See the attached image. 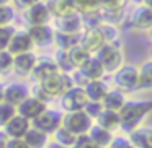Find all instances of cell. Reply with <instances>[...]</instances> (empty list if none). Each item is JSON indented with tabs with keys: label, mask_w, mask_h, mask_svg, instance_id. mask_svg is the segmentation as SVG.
Returning <instances> with one entry per match:
<instances>
[{
	"label": "cell",
	"mask_w": 152,
	"mask_h": 148,
	"mask_svg": "<svg viewBox=\"0 0 152 148\" xmlns=\"http://www.w3.org/2000/svg\"><path fill=\"white\" fill-rule=\"evenodd\" d=\"M61 125H62V112L53 111V109H46L36 119L31 121V127L44 132L46 135H53Z\"/></svg>",
	"instance_id": "7"
},
{
	"label": "cell",
	"mask_w": 152,
	"mask_h": 148,
	"mask_svg": "<svg viewBox=\"0 0 152 148\" xmlns=\"http://www.w3.org/2000/svg\"><path fill=\"white\" fill-rule=\"evenodd\" d=\"M33 41H31L30 34L25 31H15L13 36L10 39V44L7 47V52L12 56H20V54H26V52H33Z\"/></svg>",
	"instance_id": "11"
},
{
	"label": "cell",
	"mask_w": 152,
	"mask_h": 148,
	"mask_svg": "<svg viewBox=\"0 0 152 148\" xmlns=\"http://www.w3.org/2000/svg\"><path fill=\"white\" fill-rule=\"evenodd\" d=\"M79 44L85 51H88L92 56H95L105 46V41H103V36L98 28H85L79 36Z\"/></svg>",
	"instance_id": "10"
},
{
	"label": "cell",
	"mask_w": 152,
	"mask_h": 148,
	"mask_svg": "<svg viewBox=\"0 0 152 148\" xmlns=\"http://www.w3.org/2000/svg\"><path fill=\"white\" fill-rule=\"evenodd\" d=\"M13 72V56L8 54L7 51L0 52V75H8Z\"/></svg>",
	"instance_id": "33"
},
{
	"label": "cell",
	"mask_w": 152,
	"mask_h": 148,
	"mask_svg": "<svg viewBox=\"0 0 152 148\" xmlns=\"http://www.w3.org/2000/svg\"><path fill=\"white\" fill-rule=\"evenodd\" d=\"M15 114H17V108L7 104V103H0V129H4Z\"/></svg>",
	"instance_id": "34"
},
{
	"label": "cell",
	"mask_w": 152,
	"mask_h": 148,
	"mask_svg": "<svg viewBox=\"0 0 152 148\" xmlns=\"http://www.w3.org/2000/svg\"><path fill=\"white\" fill-rule=\"evenodd\" d=\"M147 34H149V38H151V41H152V28L149 30V33H147Z\"/></svg>",
	"instance_id": "49"
},
{
	"label": "cell",
	"mask_w": 152,
	"mask_h": 148,
	"mask_svg": "<svg viewBox=\"0 0 152 148\" xmlns=\"http://www.w3.org/2000/svg\"><path fill=\"white\" fill-rule=\"evenodd\" d=\"M85 95L88 98V101L92 103H102L103 98L106 96V93L111 90V86L105 82V80H93V82H88L85 86Z\"/></svg>",
	"instance_id": "20"
},
{
	"label": "cell",
	"mask_w": 152,
	"mask_h": 148,
	"mask_svg": "<svg viewBox=\"0 0 152 148\" xmlns=\"http://www.w3.org/2000/svg\"><path fill=\"white\" fill-rule=\"evenodd\" d=\"M38 57L33 52H26V54H20V56L13 57V72L18 73L21 77L31 75L34 69V64H36Z\"/></svg>",
	"instance_id": "22"
},
{
	"label": "cell",
	"mask_w": 152,
	"mask_h": 148,
	"mask_svg": "<svg viewBox=\"0 0 152 148\" xmlns=\"http://www.w3.org/2000/svg\"><path fill=\"white\" fill-rule=\"evenodd\" d=\"M7 142H8V137L5 135L4 130H0V148H5V147H7Z\"/></svg>",
	"instance_id": "42"
},
{
	"label": "cell",
	"mask_w": 152,
	"mask_h": 148,
	"mask_svg": "<svg viewBox=\"0 0 152 148\" xmlns=\"http://www.w3.org/2000/svg\"><path fill=\"white\" fill-rule=\"evenodd\" d=\"M98 30L103 36V41L105 44H110V46H119L123 47V43H121V30L119 26L116 25H111V23H100L98 25Z\"/></svg>",
	"instance_id": "26"
},
{
	"label": "cell",
	"mask_w": 152,
	"mask_h": 148,
	"mask_svg": "<svg viewBox=\"0 0 152 148\" xmlns=\"http://www.w3.org/2000/svg\"><path fill=\"white\" fill-rule=\"evenodd\" d=\"M59 72L54 59H49V57H44V59H38L36 64H34V69L31 72V77L36 80L38 83H41L43 80H46L48 77L54 75V73Z\"/></svg>",
	"instance_id": "17"
},
{
	"label": "cell",
	"mask_w": 152,
	"mask_h": 148,
	"mask_svg": "<svg viewBox=\"0 0 152 148\" xmlns=\"http://www.w3.org/2000/svg\"><path fill=\"white\" fill-rule=\"evenodd\" d=\"M128 21L134 31L149 33V30L152 28V10L142 4L134 5L131 13L128 15Z\"/></svg>",
	"instance_id": "8"
},
{
	"label": "cell",
	"mask_w": 152,
	"mask_h": 148,
	"mask_svg": "<svg viewBox=\"0 0 152 148\" xmlns=\"http://www.w3.org/2000/svg\"><path fill=\"white\" fill-rule=\"evenodd\" d=\"M38 85L44 90V93H46L49 98H56V96L61 98V96L66 95V93L74 86V82H72L69 73L57 72V73H54V75L48 77L46 80H43V82L38 83Z\"/></svg>",
	"instance_id": "5"
},
{
	"label": "cell",
	"mask_w": 152,
	"mask_h": 148,
	"mask_svg": "<svg viewBox=\"0 0 152 148\" xmlns=\"http://www.w3.org/2000/svg\"><path fill=\"white\" fill-rule=\"evenodd\" d=\"M87 104H88V98L82 86H72L66 95L61 96V108L64 112L83 111Z\"/></svg>",
	"instance_id": "6"
},
{
	"label": "cell",
	"mask_w": 152,
	"mask_h": 148,
	"mask_svg": "<svg viewBox=\"0 0 152 148\" xmlns=\"http://www.w3.org/2000/svg\"><path fill=\"white\" fill-rule=\"evenodd\" d=\"M93 122H95L96 125H100L102 129H105V130L111 132V134L119 132V116H118V112L103 109V111L100 112V116Z\"/></svg>",
	"instance_id": "25"
},
{
	"label": "cell",
	"mask_w": 152,
	"mask_h": 148,
	"mask_svg": "<svg viewBox=\"0 0 152 148\" xmlns=\"http://www.w3.org/2000/svg\"><path fill=\"white\" fill-rule=\"evenodd\" d=\"M15 20V8L12 5H2L0 7V28L10 26Z\"/></svg>",
	"instance_id": "32"
},
{
	"label": "cell",
	"mask_w": 152,
	"mask_h": 148,
	"mask_svg": "<svg viewBox=\"0 0 152 148\" xmlns=\"http://www.w3.org/2000/svg\"><path fill=\"white\" fill-rule=\"evenodd\" d=\"M152 114V101L149 99H128L123 109L118 112L119 116V132L129 135L136 129L142 127Z\"/></svg>",
	"instance_id": "1"
},
{
	"label": "cell",
	"mask_w": 152,
	"mask_h": 148,
	"mask_svg": "<svg viewBox=\"0 0 152 148\" xmlns=\"http://www.w3.org/2000/svg\"><path fill=\"white\" fill-rule=\"evenodd\" d=\"M46 109H48L46 108V103L39 101L38 98H34V96L30 95L20 106H17V114L31 122L33 119H36L41 112L46 111Z\"/></svg>",
	"instance_id": "13"
},
{
	"label": "cell",
	"mask_w": 152,
	"mask_h": 148,
	"mask_svg": "<svg viewBox=\"0 0 152 148\" xmlns=\"http://www.w3.org/2000/svg\"><path fill=\"white\" fill-rule=\"evenodd\" d=\"M95 124L93 119H90L85 114V111H77V112H64L62 114V127L69 130L75 137H83L88 134L92 125Z\"/></svg>",
	"instance_id": "4"
},
{
	"label": "cell",
	"mask_w": 152,
	"mask_h": 148,
	"mask_svg": "<svg viewBox=\"0 0 152 148\" xmlns=\"http://www.w3.org/2000/svg\"><path fill=\"white\" fill-rule=\"evenodd\" d=\"M128 99H129V96L126 95V93L119 91V90H116V88H111L108 93H106L105 98H103L102 106H103V109H106V111L119 112L123 109V106L128 103Z\"/></svg>",
	"instance_id": "19"
},
{
	"label": "cell",
	"mask_w": 152,
	"mask_h": 148,
	"mask_svg": "<svg viewBox=\"0 0 152 148\" xmlns=\"http://www.w3.org/2000/svg\"><path fill=\"white\" fill-rule=\"evenodd\" d=\"M103 0H75L77 13H80L82 17L85 15H95L102 10Z\"/></svg>",
	"instance_id": "30"
},
{
	"label": "cell",
	"mask_w": 152,
	"mask_h": 148,
	"mask_svg": "<svg viewBox=\"0 0 152 148\" xmlns=\"http://www.w3.org/2000/svg\"><path fill=\"white\" fill-rule=\"evenodd\" d=\"M108 148H134V147H132V143H131L128 135L115 134V138H113V142L110 143Z\"/></svg>",
	"instance_id": "37"
},
{
	"label": "cell",
	"mask_w": 152,
	"mask_h": 148,
	"mask_svg": "<svg viewBox=\"0 0 152 148\" xmlns=\"http://www.w3.org/2000/svg\"><path fill=\"white\" fill-rule=\"evenodd\" d=\"M28 96H30V88L25 83H10L4 86V103L13 108L20 106Z\"/></svg>",
	"instance_id": "12"
},
{
	"label": "cell",
	"mask_w": 152,
	"mask_h": 148,
	"mask_svg": "<svg viewBox=\"0 0 152 148\" xmlns=\"http://www.w3.org/2000/svg\"><path fill=\"white\" fill-rule=\"evenodd\" d=\"M87 137H88L90 140H92L93 143L96 145V147H100V148H108L110 143L113 142V138H115V134H111V132L102 129L100 125L93 124L92 129L88 130V134H87Z\"/></svg>",
	"instance_id": "27"
},
{
	"label": "cell",
	"mask_w": 152,
	"mask_h": 148,
	"mask_svg": "<svg viewBox=\"0 0 152 148\" xmlns=\"http://www.w3.org/2000/svg\"><path fill=\"white\" fill-rule=\"evenodd\" d=\"M31 127V122L26 121L25 117L15 114L10 121L7 122V125L4 127V132L8 138H23L25 134L30 130Z\"/></svg>",
	"instance_id": "15"
},
{
	"label": "cell",
	"mask_w": 152,
	"mask_h": 148,
	"mask_svg": "<svg viewBox=\"0 0 152 148\" xmlns=\"http://www.w3.org/2000/svg\"><path fill=\"white\" fill-rule=\"evenodd\" d=\"M129 5V0H103L102 10L108 12H126V7Z\"/></svg>",
	"instance_id": "35"
},
{
	"label": "cell",
	"mask_w": 152,
	"mask_h": 148,
	"mask_svg": "<svg viewBox=\"0 0 152 148\" xmlns=\"http://www.w3.org/2000/svg\"><path fill=\"white\" fill-rule=\"evenodd\" d=\"M0 103H4V85H0Z\"/></svg>",
	"instance_id": "45"
},
{
	"label": "cell",
	"mask_w": 152,
	"mask_h": 148,
	"mask_svg": "<svg viewBox=\"0 0 152 148\" xmlns=\"http://www.w3.org/2000/svg\"><path fill=\"white\" fill-rule=\"evenodd\" d=\"M26 33L30 34L34 46H49L54 43V30L49 25L43 26H28Z\"/></svg>",
	"instance_id": "16"
},
{
	"label": "cell",
	"mask_w": 152,
	"mask_h": 148,
	"mask_svg": "<svg viewBox=\"0 0 152 148\" xmlns=\"http://www.w3.org/2000/svg\"><path fill=\"white\" fill-rule=\"evenodd\" d=\"M96 60L102 64L105 75H113L116 70H119L126 64L124 60V51L119 46H110L105 44L98 52L95 54Z\"/></svg>",
	"instance_id": "3"
},
{
	"label": "cell",
	"mask_w": 152,
	"mask_h": 148,
	"mask_svg": "<svg viewBox=\"0 0 152 148\" xmlns=\"http://www.w3.org/2000/svg\"><path fill=\"white\" fill-rule=\"evenodd\" d=\"M77 72L82 75V78L85 80L87 83L93 82V80H103V77H105V70H103L102 64L96 60L95 56L90 57V60L85 64V65H82L80 69H77Z\"/></svg>",
	"instance_id": "21"
},
{
	"label": "cell",
	"mask_w": 152,
	"mask_h": 148,
	"mask_svg": "<svg viewBox=\"0 0 152 148\" xmlns=\"http://www.w3.org/2000/svg\"><path fill=\"white\" fill-rule=\"evenodd\" d=\"M48 148H64V147H61V145H57V143H54V142H51V143L48 145Z\"/></svg>",
	"instance_id": "44"
},
{
	"label": "cell",
	"mask_w": 152,
	"mask_h": 148,
	"mask_svg": "<svg viewBox=\"0 0 152 148\" xmlns=\"http://www.w3.org/2000/svg\"><path fill=\"white\" fill-rule=\"evenodd\" d=\"M23 140L28 145V148H48V145L51 143L49 135H46L44 132L38 130L34 127H30V130L25 134Z\"/></svg>",
	"instance_id": "28"
},
{
	"label": "cell",
	"mask_w": 152,
	"mask_h": 148,
	"mask_svg": "<svg viewBox=\"0 0 152 148\" xmlns=\"http://www.w3.org/2000/svg\"><path fill=\"white\" fill-rule=\"evenodd\" d=\"M72 148H100V147H96V145L93 143V142L90 140L87 135H83V137H79V138H77L75 145H74Z\"/></svg>",
	"instance_id": "39"
},
{
	"label": "cell",
	"mask_w": 152,
	"mask_h": 148,
	"mask_svg": "<svg viewBox=\"0 0 152 148\" xmlns=\"http://www.w3.org/2000/svg\"><path fill=\"white\" fill-rule=\"evenodd\" d=\"M67 56H69V60L70 64H72L74 70L80 69L82 65H85L87 62L90 60V57H92V54L88 52V51H85L80 44H77V46L70 47L69 51H67Z\"/></svg>",
	"instance_id": "29"
},
{
	"label": "cell",
	"mask_w": 152,
	"mask_h": 148,
	"mask_svg": "<svg viewBox=\"0 0 152 148\" xmlns=\"http://www.w3.org/2000/svg\"><path fill=\"white\" fill-rule=\"evenodd\" d=\"M15 30L12 26H5V28H0V52L2 51H7L8 44H10V39L13 36Z\"/></svg>",
	"instance_id": "36"
},
{
	"label": "cell",
	"mask_w": 152,
	"mask_h": 148,
	"mask_svg": "<svg viewBox=\"0 0 152 148\" xmlns=\"http://www.w3.org/2000/svg\"><path fill=\"white\" fill-rule=\"evenodd\" d=\"M134 148H152V125L144 124L128 135Z\"/></svg>",
	"instance_id": "23"
},
{
	"label": "cell",
	"mask_w": 152,
	"mask_h": 148,
	"mask_svg": "<svg viewBox=\"0 0 152 148\" xmlns=\"http://www.w3.org/2000/svg\"><path fill=\"white\" fill-rule=\"evenodd\" d=\"M149 59L152 60V46H151V51H149Z\"/></svg>",
	"instance_id": "48"
},
{
	"label": "cell",
	"mask_w": 152,
	"mask_h": 148,
	"mask_svg": "<svg viewBox=\"0 0 152 148\" xmlns=\"http://www.w3.org/2000/svg\"><path fill=\"white\" fill-rule=\"evenodd\" d=\"M141 4H142V5H145L147 8H151V10H152V0H142Z\"/></svg>",
	"instance_id": "43"
},
{
	"label": "cell",
	"mask_w": 152,
	"mask_h": 148,
	"mask_svg": "<svg viewBox=\"0 0 152 148\" xmlns=\"http://www.w3.org/2000/svg\"><path fill=\"white\" fill-rule=\"evenodd\" d=\"M113 88L119 90L123 93H136L139 85V65L136 64H124L119 70H116L111 75Z\"/></svg>",
	"instance_id": "2"
},
{
	"label": "cell",
	"mask_w": 152,
	"mask_h": 148,
	"mask_svg": "<svg viewBox=\"0 0 152 148\" xmlns=\"http://www.w3.org/2000/svg\"><path fill=\"white\" fill-rule=\"evenodd\" d=\"M152 91V60L147 59L139 65V85L136 93Z\"/></svg>",
	"instance_id": "24"
},
{
	"label": "cell",
	"mask_w": 152,
	"mask_h": 148,
	"mask_svg": "<svg viewBox=\"0 0 152 148\" xmlns=\"http://www.w3.org/2000/svg\"><path fill=\"white\" fill-rule=\"evenodd\" d=\"M85 30L83 17L80 13H74L69 17L56 18L54 21V31L61 34H69V36H80V33Z\"/></svg>",
	"instance_id": "9"
},
{
	"label": "cell",
	"mask_w": 152,
	"mask_h": 148,
	"mask_svg": "<svg viewBox=\"0 0 152 148\" xmlns=\"http://www.w3.org/2000/svg\"><path fill=\"white\" fill-rule=\"evenodd\" d=\"M41 0H13L15 7L21 8V10H28L30 7H33V5L39 4Z\"/></svg>",
	"instance_id": "40"
},
{
	"label": "cell",
	"mask_w": 152,
	"mask_h": 148,
	"mask_svg": "<svg viewBox=\"0 0 152 148\" xmlns=\"http://www.w3.org/2000/svg\"><path fill=\"white\" fill-rule=\"evenodd\" d=\"M51 20V13L48 10V5L44 2L30 7L28 10H25V21L28 23V26H43L48 25Z\"/></svg>",
	"instance_id": "14"
},
{
	"label": "cell",
	"mask_w": 152,
	"mask_h": 148,
	"mask_svg": "<svg viewBox=\"0 0 152 148\" xmlns=\"http://www.w3.org/2000/svg\"><path fill=\"white\" fill-rule=\"evenodd\" d=\"M129 2H132V4H134V5H137V4H141L142 0H129Z\"/></svg>",
	"instance_id": "47"
},
{
	"label": "cell",
	"mask_w": 152,
	"mask_h": 148,
	"mask_svg": "<svg viewBox=\"0 0 152 148\" xmlns=\"http://www.w3.org/2000/svg\"><path fill=\"white\" fill-rule=\"evenodd\" d=\"M10 2L12 0H0V7H2V5H10Z\"/></svg>",
	"instance_id": "46"
},
{
	"label": "cell",
	"mask_w": 152,
	"mask_h": 148,
	"mask_svg": "<svg viewBox=\"0 0 152 148\" xmlns=\"http://www.w3.org/2000/svg\"><path fill=\"white\" fill-rule=\"evenodd\" d=\"M46 5L51 17L54 18H62V17H69V15L77 13L75 0H48Z\"/></svg>",
	"instance_id": "18"
},
{
	"label": "cell",
	"mask_w": 152,
	"mask_h": 148,
	"mask_svg": "<svg viewBox=\"0 0 152 148\" xmlns=\"http://www.w3.org/2000/svg\"><path fill=\"white\" fill-rule=\"evenodd\" d=\"M5 148H28V145L25 143L23 138H8Z\"/></svg>",
	"instance_id": "41"
},
{
	"label": "cell",
	"mask_w": 152,
	"mask_h": 148,
	"mask_svg": "<svg viewBox=\"0 0 152 148\" xmlns=\"http://www.w3.org/2000/svg\"><path fill=\"white\" fill-rule=\"evenodd\" d=\"M77 138H79V137L72 135L69 130H66L62 125H61V127L53 134V142H54V143H57V145H61V147H64V148H72L74 145H75Z\"/></svg>",
	"instance_id": "31"
},
{
	"label": "cell",
	"mask_w": 152,
	"mask_h": 148,
	"mask_svg": "<svg viewBox=\"0 0 152 148\" xmlns=\"http://www.w3.org/2000/svg\"><path fill=\"white\" fill-rule=\"evenodd\" d=\"M85 114L88 116L90 119H93L95 121L96 117L100 116V112L103 111V106H102V103H92V101H88V104L85 106Z\"/></svg>",
	"instance_id": "38"
}]
</instances>
